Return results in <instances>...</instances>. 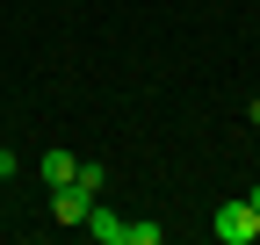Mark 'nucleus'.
Returning <instances> with one entry per match:
<instances>
[{"instance_id": "4", "label": "nucleus", "mask_w": 260, "mask_h": 245, "mask_svg": "<svg viewBox=\"0 0 260 245\" xmlns=\"http://www.w3.org/2000/svg\"><path fill=\"white\" fill-rule=\"evenodd\" d=\"M37 173H44V188H65V180L80 173V159H73V151H44V159H37Z\"/></svg>"}, {"instance_id": "2", "label": "nucleus", "mask_w": 260, "mask_h": 245, "mask_svg": "<svg viewBox=\"0 0 260 245\" xmlns=\"http://www.w3.org/2000/svg\"><path fill=\"white\" fill-rule=\"evenodd\" d=\"M94 202H102V195H87L80 180H65V188H51V217H58V224H87Z\"/></svg>"}, {"instance_id": "1", "label": "nucleus", "mask_w": 260, "mask_h": 245, "mask_svg": "<svg viewBox=\"0 0 260 245\" xmlns=\"http://www.w3.org/2000/svg\"><path fill=\"white\" fill-rule=\"evenodd\" d=\"M210 231H217V245H253L260 238V209L253 202H224L217 217H210Z\"/></svg>"}, {"instance_id": "3", "label": "nucleus", "mask_w": 260, "mask_h": 245, "mask_svg": "<svg viewBox=\"0 0 260 245\" xmlns=\"http://www.w3.org/2000/svg\"><path fill=\"white\" fill-rule=\"evenodd\" d=\"M87 231L102 238V245H130V217H116V209H102V202L87 209Z\"/></svg>"}, {"instance_id": "5", "label": "nucleus", "mask_w": 260, "mask_h": 245, "mask_svg": "<svg viewBox=\"0 0 260 245\" xmlns=\"http://www.w3.org/2000/svg\"><path fill=\"white\" fill-rule=\"evenodd\" d=\"M246 202H253V209H260V180H253V188H246Z\"/></svg>"}]
</instances>
